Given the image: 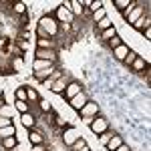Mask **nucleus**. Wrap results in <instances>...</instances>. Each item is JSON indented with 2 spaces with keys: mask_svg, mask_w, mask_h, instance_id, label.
<instances>
[{
  "mask_svg": "<svg viewBox=\"0 0 151 151\" xmlns=\"http://www.w3.org/2000/svg\"><path fill=\"white\" fill-rule=\"evenodd\" d=\"M36 26H38V28H42L50 38H55V36L58 35V30H60V24H58L57 18H52L50 14L40 16V18H38V22H36Z\"/></svg>",
  "mask_w": 151,
  "mask_h": 151,
  "instance_id": "nucleus-1",
  "label": "nucleus"
},
{
  "mask_svg": "<svg viewBox=\"0 0 151 151\" xmlns=\"http://www.w3.org/2000/svg\"><path fill=\"white\" fill-rule=\"evenodd\" d=\"M89 127H91V131H93L95 135H101V133H105V131H109V121L103 119V117H95L93 123H91Z\"/></svg>",
  "mask_w": 151,
  "mask_h": 151,
  "instance_id": "nucleus-2",
  "label": "nucleus"
},
{
  "mask_svg": "<svg viewBox=\"0 0 151 151\" xmlns=\"http://www.w3.org/2000/svg\"><path fill=\"white\" fill-rule=\"evenodd\" d=\"M81 137V133H79V129L75 127H67L65 129V133H63V143H65V147H70L75 141Z\"/></svg>",
  "mask_w": 151,
  "mask_h": 151,
  "instance_id": "nucleus-3",
  "label": "nucleus"
},
{
  "mask_svg": "<svg viewBox=\"0 0 151 151\" xmlns=\"http://www.w3.org/2000/svg\"><path fill=\"white\" fill-rule=\"evenodd\" d=\"M89 103V95L85 93V91H81V93L77 95V97H73L69 101V105H70V109H75V111H81L85 105Z\"/></svg>",
  "mask_w": 151,
  "mask_h": 151,
  "instance_id": "nucleus-4",
  "label": "nucleus"
},
{
  "mask_svg": "<svg viewBox=\"0 0 151 151\" xmlns=\"http://www.w3.org/2000/svg\"><path fill=\"white\" fill-rule=\"evenodd\" d=\"M83 91V87H81V83H77V81H70L69 85H67V89H65V93H63V97L67 99V101H70L73 97H77V95Z\"/></svg>",
  "mask_w": 151,
  "mask_h": 151,
  "instance_id": "nucleus-5",
  "label": "nucleus"
},
{
  "mask_svg": "<svg viewBox=\"0 0 151 151\" xmlns=\"http://www.w3.org/2000/svg\"><path fill=\"white\" fill-rule=\"evenodd\" d=\"M99 111H101L99 103L89 101V103H87V105L81 109V111H79V115H81V117H97V115H99Z\"/></svg>",
  "mask_w": 151,
  "mask_h": 151,
  "instance_id": "nucleus-6",
  "label": "nucleus"
},
{
  "mask_svg": "<svg viewBox=\"0 0 151 151\" xmlns=\"http://www.w3.org/2000/svg\"><path fill=\"white\" fill-rule=\"evenodd\" d=\"M69 83H70V79H69V77H65V75H63L60 79H57V81L52 83V87H50V91H52L55 95H63V93H65V89H67V85H69Z\"/></svg>",
  "mask_w": 151,
  "mask_h": 151,
  "instance_id": "nucleus-7",
  "label": "nucleus"
},
{
  "mask_svg": "<svg viewBox=\"0 0 151 151\" xmlns=\"http://www.w3.org/2000/svg\"><path fill=\"white\" fill-rule=\"evenodd\" d=\"M73 14H70V10H67V8H63V6H57V22L60 24H69L73 22Z\"/></svg>",
  "mask_w": 151,
  "mask_h": 151,
  "instance_id": "nucleus-8",
  "label": "nucleus"
},
{
  "mask_svg": "<svg viewBox=\"0 0 151 151\" xmlns=\"http://www.w3.org/2000/svg\"><path fill=\"white\" fill-rule=\"evenodd\" d=\"M35 58H36V60H50V63H55V60H57V52H55V50H42V48H36V50H35Z\"/></svg>",
  "mask_w": 151,
  "mask_h": 151,
  "instance_id": "nucleus-9",
  "label": "nucleus"
},
{
  "mask_svg": "<svg viewBox=\"0 0 151 151\" xmlns=\"http://www.w3.org/2000/svg\"><path fill=\"white\" fill-rule=\"evenodd\" d=\"M28 141L32 143V145H42L45 143V133L40 131V129H30V133H28Z\"/></svg>",
  "mask_w": 151,
  "mask_h": 151,
  "instance_id": "nucleus-10",
  "label": "nucleus"
},
{
  "mask_svg": "<svg viewBox=\"0 0 151 151\" xmlns=\"http://www.w3.org/2000/svg\"><path fill=\"white\" fill-rule=\"evenodd\" d=\"M55 70H57V67H50V69H42V70H35V73H32V77H35L38 83H45L48 77H50V75L55 73Z\"/></svg>",
  "mask_w": 151,
  "mask_h": 151,
  "instance_id": "nucleus-11",
  "label": "nucleus"
},
{
  "mask_svg": "<svg viewBox=\"0 0 151 151\" xmlns=\"http://www.w3.org/2000/svg\"><path fill=\"white\" fill-rule=\"evenodd\" d=\"M129 50H131V48H129L125 42H121L117 48H113V57H115L117 60H121V63H123V60H125V57L129 55Z\"/></svg>",
  "mask_w": 151,
  "mask_h": 151,
  "instance_id": "nucleus-12",
  "label": "nucleus"
},
{
  "mask_svg": "<svg viewBox=\"0 0 151 151\" xmlns=\"http://www.w3.org/2000/svg\"><path fill=\"white\" fill-rule=\"evenodd\" d=\"M55 38H36V48L42 50H55Z\"/></svg>",
  "mask_w": 151,
  "mask_h": 151,
  "instance_id": "nucleus-13",
  "label": "nucleus"
},
{
  "mask_svg": "<svg viewBox=\"0 0 151 151\" xmlns=\"http://www.w3.org/2000/svg\"><path fill=\"white\" fill-rule=\"evenodd\" d=\"M20 123H22L26 129H35L36 127V117L30 115V111H28V113H22V115H20Z\"/></svg>",
  "mask_w": 151,
  "mask_h": 151,
  "instance_id": "nucleus-14",
  "label": "nucleus"
},
{
  "mask_svg": "<svg viewBox=\"0 0 151 151\" xmlns=\"http://www.w3.org/2000/svg\"><path fill=\"white\" fill-rule=\"evenodd\" d=\"M147 26H151L149 16H139V18L133 22V28H135V30H145Z\"/></svg>",
  "mask_w": 151,
  "mask_h": 151,
  "instance_id": "nucleus-15",
  "label": "nucleus"
},
{
  "mask_svg": "<svg viewBox=\"0 0 151 151\" xmlns=\"http://www.w3.org/2000/svg\"><path fill=\"white\" fill-rule=\"evenodd\" d=\"M121 143H123V137H121V135H113V137H111V139L107 141V145H105V147H107V151H115L117 147H119V145H121Z\"/></svg>",
  "mask_w": 151,
  "mask_h": 151,
  "instance_id": "nucleus-16",
  "label": "nucleus"
},
{
  "mask_svg": "<svg viewBox=\"0 0 151 151\" xmlns=\"http://www.w3.org/2000/svg\"><path fill=\"white\" fill-rule=\"evenodd\" d=\"M143 10H145V6H135V8H133V10L129 12V16H127V22H135V20H137V18H139V16H143Z\"/></svg>",
  "mask_w": 151,
  "mask_h": 151,
  "instance_id": "nucleus-17",
  "label": "nucleus"
},
{
  "mask_svg": "<svg viewBox=\"0 0 151 151\" xmlns=\"http://www.w3.org/2000/svg\"><path fill=\"white\" fill-rule=\"evenodd\" d=\"M145 67H147V60H143L141 57H137L133 63H131V67H129V69L135 70V73H141V70H145Z\"/></svg>",
  "mask_w": 151,
  "mask_h": 151,
  "instance_id": "nucleus-18",
  "label": "nucleus"
},
{
  "mask_svg": "<svg viewBox=\"0 0 151 151\" xmlns=\"http://www.w3.org/2000/svg\"><path fill=\"white\" fill-rule=\"evenodd\" d=\"M50 67H55V63H50V60H36L32 63V73L35 70H42V69H50Z\"/></svg>",
  "mask_w": 151,
  "mask_h": 151,
  "instance_id": "nucleus-19",
  "label": "nucleus"
},
{
  "mask_svg": "<svg viewBox=\"0 0 151 151\" xmlns=\"http://www.w3.org/2000/svg\"><path fill=\"white\" fill-rule=\"evenodd\" d=\"M70 14H73V16H83V4L81 2H79V0H73V2H70Z\"/></svg>",
  "mask_w": 151,
  "mask_h": 151,
  "instance_id": "nucleus-20",
  "label": "nucleus"
},
{
  "mask_svg": "<svg viewBox=\"0 0 151 151\" xmlns=\"http://www.w3.org/2000/svg\"><path fill=\"white\" fill-rule=\"evenodd\" d=\"M38 93H36V89H32V87H26V101L28 103H38Z\"/></svg>",
  "mask_w": 151,
  "mask_h": 151,
  "instance_id": "nucleus-21",
  "label": "nucleus"
},
{
  "mask_svg": "<svg viewBox=\"0 0 151 151\" xmlns=\"http://www.w3.org/2000/svg\"><path fill=\"white\" fill-rule=\"evenodd\" d=\"M111 26H113V20H111L109 16H105L103 20H99V22H97V30H99V32H103V30L111 28Z\"/></svg>",
  "mask_w": 151,
  "mask_h": 151,
  "instance_id": "nucleus-22",
  "label": "nucleus"
},
{
  "mask_svg": "<svg viewBox=\"0 0 151 151\" xmlns=\"http://www.w3.org/2000/svg\"><path fill=\"white\" fill-rule=\"evenodd\" d=\"M2 145H4V149H8V151H10L12 147H16V145H18L16 135H14V137H4V139H2Z\"/></svg>",
  "mask_w": 151,
  "mask_h": 151,
  "instance_id": "nucleus-23",
  "label": "nucleus"
},
{
  "mask_svg": "<svg viewBox=\"0 0 151 151\" xmlns=\"http://www.w3.org/2000/svg\"><path fill=\"white\" fill-rule=\"evenodd\" d=\"M113 36H117V28H115V26H111V28H107V30H103V32H101V38H103L105 42H109Z\"/></svg>",
  "mask_w": 151,
  "mask_h": 151,
  "instance_id": "nucleus-24",
  "label": "nucleus"
},
{
  "mask_svg": "<svg viewBox=\"0 0 151 151\" xmlns=\"http://www.w3.org/2000/svg\"><path fill=\"white\" fill-rule=\"evenodd\" d=\"M16 135V129H14V125H8V127H2L0 129V137L4 139V137H14Z\"/></svg>",
  "mask_w": 151,
  "mask_h": 151,
  "instance_id": "nucleus-25",
  "label": "nucleus"
},
{
  "mask_svg": "<svg viewBox=\"0 0 151 151\" xmlns=\"http://www.w3.org/2000/svg\"><path fill=\"white\" fill-rule=\"evenodd\" d=\"M14 97H16V101H26V87H16L14 89Z\"/></svg>",
  "mask_w": 151,
  "mask_h": 151,
  "instance_id": "nucleus-26",
  "label": "nucleus"
},
{
  "mask_svg": "<svg viewBox=\"0 0 151 151\" xmlns=\"http://www.w3.org/2000/svg\"><path fill=\"white\" fill-rule=\"evenodd\" d=\"M38 107H40L42 113H50V111H52V105H50V101H47V99H38Z\"/></svg>",
  "mask_w": 151,
  "mask_h": 151,
  "instance_id": "nucleus-27",
  "label": "nucleus"
},
{
  "mask_svg": "<svg viewBox=\"0 0 151 151\" xmlns=\"http://www.w3.org/2000/svg\"><path fill=\"white\" fill-rule=\"evenodd\" d=\"M14 109L22 115V113H28V109H30V107H28V103H26V101H16V103H14Z\"/></svg>",
  "mask_w": 151,
  "mask_h": 151,
  "instance_id": "nucleus-28",
  "label": "nucleus"
},
{
  "mask_svg": "<svg viewBox=\"0 0 151 151\" xmlns=\"http://www.w3.org/2000/svg\"><path fill=\"white\" fill-rule=\"evenodd\" d=\"M103 6H105L103 0H91V4H89V8H87V10H89V12H97L99 8H103Z\"/></svg>",
  "mask_w": 151,
  "mask_h": 151,
  "instance_id": "nucleus-29",
  "label": "nucleus"
},
{
  "mask_svg": "<svg viewBox=\"0 0 151 151\" xmlns=\"http://www.w3.org/2000/svg\"><path fill=\"white\" fill-rule=\"evenodd\" d=\"M129 4H131V0H113V6H115L117 10H125V8H127Z\"/></svg>",
  "mask_w": 151,
  "mask_h": 151,
  "instance_id": "nucleus-30",
  "label": "nucleus"
},
{
  "mask_svg": "<svg viewBox=\"0 0 151 151\" xmlns=\"http://www.w3.org/2000/svg\"><path fill=\"white\" fill-rule=\"evenodd\" d=\"M105 16H107V10H105V6H103V8H99L97 12H93V22L97 24L99 20H103Z\"/></svg>",
  "mask_w": 151,
  "mask_h": 151,
  "instance_id": "nucleus-31",
  "label": "nucleus"
},
{
  "mask_svg": "<svg viewBox=\"0 0 151 151\" xmlns=\"http://www.w3.org/2000/svg\"><path fill=\"white\" fill-rule=\"evenodd\" d=\"M113 135H115L113 131H105V133H101V135H99V143H101V145H107V141L111 139Z\"/></svg>",
  "mask_w": 151,
  "mask_h": 151,
  "instance_id": "nucleus-32",
  "label": "nucleus"
},
{
  "mask_svg": "<svg viewBox=\"0 0 151 151\" xmlns=\"http://www.w3.org/2000/svg\"><path fill=\"white\" fill-rule=\"evenodd\" d=\"M85 145H87V141L83 139V137H79V139L75 141V143H73V145H70L69 149H70V151H79V149H81V147H85Z\"/></svg>",
  "mask_w": 151,
  "mask_h": 151,
  "instance_id": "nucleus-33",
  "label": "nucleus"
},
{
  "mask_svg": "<svg viewBox=\"0 0 151 151\" xmlns=\"http://www.w3.org/2000/svg\"><path fill=\"white\" fill-rule=\"evenodd\" d=\"M12 67L16 69V73H18V70H22V67H24V60H22V57H20V55H16V58L12 60Z\"/></svg>",
  "mask_w": 151,
  "mask_h": 151,
  "instance_id": "nucleus-34",
  "label": "nucleus"
},
{
  "mask_svg": "<svg viewBox=\"0 0 151 151\" xmlns=\"http://www.w3.org/2000/svg\"><path fill=\"white\" fill-rule=\"evenodd\" d=\"M14 12H16V14H26V4H24V2H14Z\"/></svg>",
  "mask_w": 151,
  "mask_h": 151,
  "instance_id": "nucleus-35",
  "label": "nucleus"
},
{
  "mask_svg": "<svg viewBox=\"0 0 151 151\" xmlns=\"http://www.w3.org/2000/svg\"><path fill=\"white\" fill-rule=\"evenodd\" d=\"M55 123H57L58 127H63V129L70 127V125H69V121H67V119H63V117H60V115H55Z\"/></svg>",
  "mask_w": 151,
  "mask_h": 151,
  "instance_id": "nucleus-36",
  "label": "nucleus"
},
{
  "mask_svg": "<svg viewBox=\"0 0 151 151\" xmlns=\"http://www.w3.org/2000/svg\"><path fill=\"white\" fill-rule=\"evenodd\" d=\"M121 42H123V40H121V36H113V38L107 42V45H109V48H111V50H113V48H117Z\"/></svg>",
  "mask_w": 151,
  "mask_h": 151,
  "instance_id": "nucleus-37",
  "label": "nucleus"
},
{
  "mask_svg": "<svg viewBox=\"0 0 151 151\" xmlns=\"http://www.w3.org/2000/svg\"><path fill=\"white\" fill-rule=\"evenodd\" d=\"M137 57H139L137 52H133V50H129V55H127V57H125V60H123V63H125L127 67H131V63H133V60H135V58H137Z\"/></svg>",
  "mask_w": 151,
  "mask_h": 151,
  "instance_id": "nucleus-38",
  "label": "nucleus"
},
{
  "mask_svg": "<svg viewBox=\"0 0 151 151\" xmlns=\"http://www.w3.org/2000/svg\"><path fill=\"white\" fill-rule=\"evenodd\" d=\"M8 125H12V117H2L0 115V129L8 127Z\"/></svg>",
  "mask_w": 151,
  "mask_h": 151,
  "instance_id": "nucleus-39",
  "label": "nucleus"
},
{
  "mask_svg": "<svg viewBox=\"0 0 151 151\" xmlns=\"http://www.w3.org/2000/svg\"><path fill=\"white\" fill-rule=\"evenodd\" d=\"M135 6H137V2H131V4H129L127 8H125V10L121 12V14H123V18H125V20H127V16H129V12L133 10V8H135Z\"/></svg>",
  "mask_w": 151,
  "mask_h": 151,
  "instance_id": "nucleus-40",
  "label": "nucleus"
},
{
  "mask_svg": "<svg viewBox=\"0 0 151 151\" xmlns=\"http://www.w3.org/2000/svg\"><path fill=\"white\" fill-rule=\"evenodd\" d=\"M115 151H131V147H129L127 143H121V145H119V147H117Z\"/></svg>",
  "mask_w": 151,
  "mask_h": 151,
  "instance_id": "nucleus-41",
  "label": "nucleus"
},
{
  "mask_svg": "<svg viewBox=\"0 0 151 151\" xmlns=\"http://www.w3.org/2000/svg\"><path fill=\"white\" fill-rule=\"evenodd\" d=\"M143 36H145V40H149V38H151V26H147V28L143 30Z\"/></svg>",
  "mask_w": 151,
  "mask_h": 151,
  "instance_id": "nucleus-42",
  "label": "nucleus"
},
{
  "mask_svg": "<svg viewBox=\"0 0 151 151\" xmlns=\"http://www.w3.org/2000/svg\"><path fill=\"white\" fill-rule=\"evenodd\" d=\"M93 119H95V117H83V123H85V125H91Z\"/></svg>",
  "mask_w": 151,
  "mask_h": 151,
  "instance_id": "nucleus-43",
  "label": "nucleus"
},
{
  "mask_svg": "<svg viewBox=\"0 0 151 151\" xmlns=\"http://www.w3.org/2000/svg\"><path fill=\"white\" fill-rule=\"evenodd\" d=\"M32 151H47L45 145H32Z\"/></svg>",
  "mask_w": 151,
  "mask_h": 151,
  "instance_id": "nucleus-44",
  "label": "nucleus"
},
{
  "mask_svg": "<svg viewBox=\"0 0 151 151\" xmlns=\"http://www.w3.org/2000/svg\"><path fill=\"white\" fill-rule=\"evenodd\" d=\"M20 48L26 50V48H28V42H26V40H20Z\"/></svg>",
  "mask_w": 151,
  "mask_h": 151,
  "instance_id": "nucleus-45",
  "label": "nucleus"
},
{
  "mask_svg": "<svg viewBox=\"0 0 151 151\" xmlns=\"http://www.w3.org/2000/svg\"><path fill=\"white\" fill-rule=\"evenodd\" d=\"M4 105H6V101H4V97H0V109H2Z\"/></svg>",
  "mask_w": 151,
  "mask_h": 151,
  "instance_id": "nucleus-46",
  "label": "nucleus"
},
{
  "mask_svg": "<svg viewBox=\"0 0 151 151\" xmlns=\"http://www.w3.org/2000/svg\"><path fill=\"white\" fill-rule=\"evenodd\" d=\"M10 151H22V149H20V145H16V147H12Z\"/></svg>",
  "mask_w": 151,
  "mask_h": 151,
  "instance_id": "nucleus-47",
  "label": "nucleus"
},
{
  "mask_svg": "<svg viewBox=\"0 0 151 151\" xmlns=\"http://www.w3.org/2000/svg\"><path fill=\"white\" fill-rule=\"evenodd\" d=\"M79 151H91V149H89V145H85V147H81Z\"/></svg>",
  "mask_w": 151,
  "mask_h": 151,
  "instance_id": "nucleus-48",
  "label": "nucleus"
},
{
  "mask_svg": "<svg viewBox=\"0 0 151 151\" xmlns=\"http://www.w3.org/2000/svg\"><path fill=\"white\" fill-rule=\"evenodd\" d=\"M0 97H4V87L0 85Z\"/></svg>",
  "mask_w": 151,
  "mask_h": 151,
  "instance_id": "nucleus-49",
  "label": "nucleus"
}]
</instances>
